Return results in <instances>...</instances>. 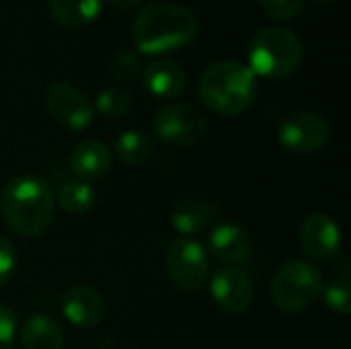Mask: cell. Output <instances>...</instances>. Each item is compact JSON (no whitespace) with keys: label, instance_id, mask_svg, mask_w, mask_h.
<instances>
[{"label":"cell","instance_id":"24","mask_svg":"<svg viewBox=\"0 0 351 349\" xmlns=\"http://www.w3.org/2000/svg\"><path fill=\"white\" fill-rule=\"evenodd\" d=\"M325 302H327V306L333 311V313H337V315H350L351 313V290H350V284H346V282H333V284H329L327 286V290H325Z\"/></svg>","mask_w":351,"mask_h":349},{"label":"cell","instance_id":"22","mask_svg":"<svg viewBox=\"0 0 351 349\" xmlns=\"http://www.w3.org/2000/svg\"><path fill=\"white\" fill-rule=\"evenodd\" d=\"M140 72V56L132 49L117 51L111 60V76L119 82L134 80Z\"/></svg>","mask_w":351,"mask_h":349},{"label":"cell","instance_id":"14","mask_svg":"<svg viewBox=\"0 0 351 349\" xmlns=\"http://www.w3.org/2000/svg\"><path fill=\"white\" fill-rule=\"evenodd\" d=\"M144 86L158 99H177L187 88V74L177 62L154 60L144 70Z\"/></svg>","mask_w":351,"mask_h":349},{"label":"cell","instance_id":"15","mask_svg":"<svg viewBox=\"0 0 351 349\" xmlns=\"http://www.w3.org/2000/svg\"><path fill=\"white\" fill-rule=\"evenodd\" d=\"M70 167L80 177V181H97L109 173L111 152L99 140H84L72 150Z\"/></svg>","mask_w":351,"mask_h":349},{"label":"cell","instance_id":"26","mask_svg":"<svg viewBox=\"0 0 351 349\" xmlns=\"http://www.w3.org/2000/svg\"><path fill=\"white\" fill-rule=\"evenodd\" d=\"M14 333H16V315L10 306L0 304V349L12 348Z\"/></svg>","mask_w":351,"mask_h":349},{"label":"cell","instance_id":"21","mask_svg":"<svg viewBox=\"0 0 351 349\" xmlns=\"http://www.w3.org/2000/svg\"><path fill=\"white\" fill-rule=\"evenodd\" d=\"M130 107H132V97L121 86H109V88L101 91L97 97V111L111 119L125 115L130 111Z\"/></svg>","mask_w":351,"mask_h":349},{"label":"cell","instance_id":"28","mask_svg":"<svg viewBox=\"0 0 351 349\" xmlns=\"http://www.w3.org/2000/svg\"><path fill=\"white\" fill-rule=\"evenodd\" d=\"M109 2L121 10H130V8H136L138 4H142V0H109Z\"/></svg>","mask_w":351,"mask_h":349},{"label":"cell","instance_id":"6","mask_svg":"<svg viewBox=\"0 0 351 349\" xmlns=\"http://www.w3.org/2000/svg\"><path fill=\"white\" fill-rule=\"evenodd\" d=\"M208 119L195 107L187 103H175L162 107L154 117V132L160 140L177 146H191L206 136Z\"/></svg>","mask_w":351,"mask_h":349},{"label":"cell","instance_id":"4","mask_svg":"<svg viewBox=\"0 0 351 349\" xmlns=\"http://www.w3.org/2000/svg\"><path fill=\"white\" fill-rule=\"evenodd\" d=\"M304 56L300 37L286 27L261 29L249 47V68L255 76L282 80L296 72Z\"/></svg>","mask_w":351,"mask_h":349},{"label":"cell","instance_id":"10","mask_svg":"<svg viewBox=\"0 0 351 349\" xmlns=\"http://www.w3.org/2000/svg\"><path fill=\"white\" fill-rule=\"evenodd\" d=\"M210 294L216 306L228 315H241L253 302V282L241 267H224L214 274Z\"/></svg>","mask_w":351,"mask_h":349},{"label":"cell","instance_id":"2","mask_svg":"<svg viewBox=\"0 0 351 349\" xmlns=\"http://www.w3.org/2000/svg\"><path fill=\"white\" fill-rule=\"evenodd\" d=\"M56 208L53 189L39 177H16L0 193V212L8 228L23 239L41 237L51 224Z\"/></svg>","mask_w":351,"mask_h":349},{"label":"cell","instance_id":"11","mask_svg":"<svg viewBox=\"0 0 351 349\" xmlns=\"http://www.w3.org/2000/svg\"><path fill=\"white\" fill-rule=\"evenodd\" d=\"M300 245L304 253L315 261L335 259L341 247V232L337 222L325 212H315L306 216L300 228Z\"/></svg>","mask_w":351,"mask_h":349},{"label":"cell","instance_id":"7","mask_svg":"<svg viewBox=\"0 0 351 349\" xmlns=\"http://www.w3.org/2000/svg\"><path fill=\"white\" fill-rule=\"evenodd\" d=\"M167 272L177 288L185 292L199 290L208 280V255L202 243L193 239L175 241L167 251Z\"/></svg>","mask_w":351,"mask_h":349},{"label":"cell","instance_id":"23","mask_svg":"<svg viewBox=\"0 0 351 349\" xmlns=\"http://www.w3.org/2000/svg\"><path fill=\"white\" fill-rule=\"evenodd\" d=\"M259 6L276 21H292L304 10V0H259Z\"/></svg>","mask_w":351,"mask_h":349},{"label":"cell","instance_id":"1","mask_svg":"<svg viewBox=\"0 0 351 349\" xmlns=\"http://www.w3.org/2000/svg\"><path fill=\"white\" fill-rule=\"evenodd\" d=\"M199 31V21L187 6L156 2L138 12L132 37L142 53H167L189 45Z\"/></svg>","mask_w":351,"mask_h":349},{"label":"cell","instance_id":"8","mask_svg":"<svg viewBox=\"0 0 351 349\" xmlns=\"http://www.w3.org/2000/svg\"><path fill=\"white\" fill-rule=\"evenodd\" d=\"M278 138L280 144L294 154H313L327 144L329 125L319 113L296 111L282 121Z\"/></svg>","mask_w":351,"mask_h":349},{"label":"cell","instance_id":"16","mask_svg":"<svg viewBox=\"0 0 351 349\" xmlns=\"http://www.w3.org/2000/svg\"><path fill=\"white\" fill-rule=\"evenodd\" d=\"M218 208L206 200H181L173 206L171 210V224L173 228L183 234L185 239L202 232L204 228H208V224L216 218Z\"/></svg>","mask_w":351,"mask_h":349},{"label":"cell","instance_id":"29","mask_svg":"<svg viewBox=\"0 0 351 349\" xmlns=\"http://www.w3.org/2000/svg\"><path fill=\"white\" fill-rule=\"evenodd\" d=\"M313 2H317V4H327V2H333V0H313Z\"/></svg>","mask_w":351,"mask_h":349},{"label":"cell","instance_id":"20","mask_svg":"<svg viewBox=\"0 0 351 349\" xmlns=\"http://www.w3.org/2000/svg\"><path fill=\"white\" fill-rule=\"evenodd\" d=\"M152 150H154L152 138L148 134L140 132V130H128L115 142L117 158L121 163H125L128 167L144 165L152 156Z\"/></svg>","mask_w":351,"mask_h":349},{"label":"cell","instance_id":"12","mask_svg":"<svg viewBox=\"0 0 351 349\" xmlns=\"http://www.w3.org/2000/svg\"><path fill=\"white\" fill-rule=\"evenodd\" d=\"M105 311L107 306H105L103 296L95 288L84 286V284H76L68 288L62 298L64 317L80 329L97 327L105 319Z\"/></svg>","mask_w":351,"mask_h":349},{"label":"cell","instance_id":"5","mask_svg":"<svg viewBox=\"0 0 351 349\" xmlns=\"http://www.w3.org/2000/svg\"><path fill=\"white\" fill-rule=\"evenodd\" d=\"M323 292V276L321 272L300 259L286 261L271 286L274 302L282 313L296 315L308 309Z\"/></svg>","mask_w":351,"mask_h":349},{"label":"cell","instance_id":"27","mask_svg":"<svg viewBox=\"0 0 351 349\" xmlns=\"http://www.w3.org/2000/svg\"><path fill=\"white\" fill-rule=\"evenodd\" d=\"M339 282H346V284H350V259L346 257V259H341V263H339Z\"/></svg>","mask_w":351,"mask_h":349},{"label":"cell","instance_id":"18","mask_svg":"<svg viewBox=\"0 0 351 349\" xmlns=\"http://www.w3.org/2000/svg\"><path fill=\"white\" fill-rule=\"evenodd\" d=\"M103 8V0H49V16L66 27L80 29L90 25Z\"/></svg>","mask_w":351,"mask_h":349},{"label":"cell","instance_id":"3","mask_svg":"<svg viewBox=\"0 0 351 349\" xmlns=\"http://www.w3.org/2000/svg\"><path fill=\"white\" fill-rule=\"evenodd\" d=\"M257 95V80L251 68L237 60L212 64L199 78V99L220 115L245 113Z\"/></svg>","mask_w":351,"mask_h":349},{"label":"cell","instance_id":"19","mask_svg":"<svg viewBox=\"0 0 351 349\" xmlns=\"http://www.w3.org/2000/svg\"><path fill=\"white\" fill-rule=\"evenodd\" d=\"M53 197H56L58 206L66 214H72V216H82V214L90 212L97 202L95 189L86 181H80V179L62 183Z\"/></svg>","mask_w":351,"mask_h":349},{"label":"cell","instance_id":"9","mask_svg":"<svg viewBox=\"0 0 351 349\" xmlns=\"http://www.w3.org/2000/svg\"><path fill=\"white\" fill-rule=\"evenodd\" d=\"M45 107L49 115L68 130H86L93 123V105L70 82H53L45 93Z\"/></svg>","mask_w":351,"mask_h":349},{"label":"cell","instance_id":"25","mask_svg":"<svg viewBox=\"0 0 351 349\" xmlns=\"http://www.w3.org/2000/svg\"><path fill=\"white\" fill-rule=\"evenodd\" d=\"M16 269V249L14 245L0 237V286H6Z\"/></svg>","mask_w":351,"mask_h":349},{"label":"cell","instance_id":"17","mask_svg":"<svg viewBox=\"0 0 351 349\" xmlns=\"http://www.w3.org/2000/svg\"><path fill=\"white\" fill-rule=\"evenodd\" d=\"M25 349H64V331L60 323L47 315H29L21 329Z\"/></svg>","mask_w":351,"mask_h":349},{"label":"cell","instance_id":"13","mask_svg":"<svg viewBox=\"0 0 351 349\" xmlns=\"http://www.w3.org/2000/svg\"><path fill=\"white\" fill-rule=\"evenodd\" d=\"M208 247L216 259L230 263L234 267H237V263L247 261L253 253V241H251L249 232L243 226L232 224V222H224V224L216 226L210 232Z\"/></svg>","mask_w":351,"mask_h":349}]
</instances>
